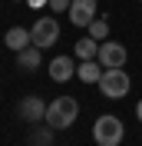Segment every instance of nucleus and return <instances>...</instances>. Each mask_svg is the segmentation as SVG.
Returning <instances> with one entry per match:
<instances>
[{"mask_svg":"<svg viewBox=\"0 0 142 146\" xmlns=\"http://www.w3.org/2000/svg\"><path fill=\"white\" fill-rule=\"evenodd\" d=\"M80 116V103L73 96H56L53 103H46V126L53 129H70Z\"/></svg>","mask_w":142,"mask_h":146,"instance_id":"f257e3e1","label":"nucleus"},{"mask_svg":"<svg viewBox=\"0 0 142 146\" xmlns=\"http://www.w3.org/2000/svg\"><path fill=\"white\" fill-rule=\"evenodd\" d=\"M126 136V126H122V119L112 116V113H103V116L93 123V139H96L99 146H119Z\"/></svg>","mask_w":142,"mask_h":146,"instance_id":"f03ea898","label":"nucleus"},{"mask_svg":"<svg viewBox=\"0 0 142 146\" xmlns=\"http://www.w3.org/2000/svg\"><path fill=\"white\" fill-rule=\"evenodd\" d=\"M129 86H132V80H129V73H126L122 66H116V70H103V80H99L103 96H109V100H122L126 93H129Z\"/></svg>","mask_w":142,"mask_h":146,"instance_id":"7ed1b4c3","label":"nucleus"},{"mask_svg":"<svg viewBox=\"0 0 142 146\" xmlns=\"http://www.w3.org/2000/svg\"><path fill=\"white\" fill-rule=\"evenodd\" d=\"M30 40H33V46H40V50L53 46L56 40H60V23H56L53 17H36V23L30 27Z\"/></svg>","mask_w":142,"mask_h":146,"instance_id":"20e7f679","label":"nucleus"},{"mask_svg":"<svg viewBox=\"0 0 142 146\" xmlns=\"http://www.w3.org/2000/svg\"><path fill=\"white\" fill-rule=\"evenodd\" d=\"M96 10H99L96 0H73L66 13H70V23H73V27H89V23L96 20Z\"/></svg>","mask_w":142,"mask_h":146,"instance_id":"39448f33","label":"nucleus"},{"mask_svg":"<svg viewBox=\"0 0 142 146\" xmlns=\"http://www.w3.org/2000/svg\"><path fill=\"white\" fill-rule=\"evenodd\" d=\"M99 63L106 66V70H116V66H126V60H129V53H126L122 43H112V40H103V46H99Z\"/></svg>","mask_w":142,"mask_h":146,"instance_id":"423d86ee","label":"nucleus"},{"mask_svg":"<svg viewBox=\"0 0 142 146\" xmlns=\"http://www.w3.org/2000/svg\"><path fill=\"white\" fill-rule=\"evenodd\" d=\"M20 116L27 123H40V119H46V103L40 96H23L20 100Z\"/></svg>","mask_w":142,"mask_h":146,"instance_id":"0eeeda50","label":"nucleus"},{"mask_svg":"<svg viewBox=\"0 0 142 146\" xmlns=\"http://www.w3.org/2000/svg\"><path fill=\"white\" fill-rule=\"evenodd\" d=\"M70 76H76V63L70 56H53L50 60V80L53 83H66Z\"/></svg>","mask_w":142,"mask_h":146,"instance_id":"6e6552de","label":"nucleus"},{"mask_svg":"<svg viewBox=\"0 0 142 146\" xmlns=\"http://www.w3.org/2000/svg\"><path fill=\"white\" fill-rule=\"evenodd\" d=\"M3 43H7L13 53H20V50H27L33 40H30V30H23V27H10L7 33H3Z\"/></svg>","mask_w":142,"mask_h":146,"instance_id":"1a4fd4ad","label":"nucleus"},{"mask_svg":"<svg viewBox=\"0 0 142 146\" xmlns=\"http://www.w3.org/2000/svg\"><path fill=\"white\" fill-rule=\"evenodd\" d=\"M103 70H106V66L99 63V60H83V63L76 66V76H80L83 83H99L103 80Z\"/></svg>","mask_w":142,"mask_h":146,"instance_id":"9d476101","label":"nucleus"},{"mask_svg":"<svg viewBox=\"0 0 142 146\" xmlns=\"http://www.w3.org/2000/svg\"><path fill=\"white\" fill-rule=\"evenodd\" d=\"M99 40H93V36H80V40H76V56H80V60H96L99 56Z\"/></svg>","mask_w":142,"mask_h":146,"instance_id":"9b49d317","label":"nucleus"},{"mask_svg":"<svg viewBox=\"0 0 142 146\" xmlns=\"http://www.w3.org/2000/svg\"><path fill=\"white\" fill-rule=\"evenodd\" d=\"M20 66H23V70H36V66H40V46H33L30 43L27 50H20Z\"/></svg>","mask_w":142,"mask_h":146,"instance_id":"f8f14e48","label":"nucleus"},{"mask_svg":"<svg viewBox=\"0 0 142 146\" xmlns=\"http://www.w3.org/2000/svg\"><path fill=\"white\" fill-rule=\"evenodd\" d=\"M89 36H93V40H99V43H103V40H106V36H109V23H106V20H93V23H89Z\"/></svg>","mask_w":142,"mask_h":146,"instance_id":"ddd939ff","label":"nucleus"},{"mask_svg":"<svg viewBox=\"0 0 142 146\" xmlns=\"http://www.w3.org/2000/svg\"><path fill=\"white\" fill-rule=\"evenodd\" d=\"M33 139H36L40 146H50V143H53V126H46V129H36V133H33Z\"/></svg>","mask_w":142,"mask_h":146,"instance_id":"4468645a","label":"nucleus"},{"mask_svg":"<svg viewBox=\"0 0 142 146\" xmlns=\"http://www.w3.org/2000/svg\"><path fill=\"white\" fill-rule=\"evenodd\" d=\"M73 0H50V10H56V13H63V10H70Z\"/></svg>","mask_w":142,"mask_h":146,"instance_id":"2eb2a0df","label":"nucleus"},{"mask_svg":"<svg viewBox=\"0 0 142 146\" xmlns=\"http://www.w3.org/2000/svg\"><path fill=\"white\" fill-rule=\"evenodd\" d=\"M27 3H30V7L36 10V7H43V3H50V0H27Z\"/></svg>","mask_w":142,"mask_h":146,"instance_id":"dca6fc26","label":"nucleus"},{"mask_svg":"<svg viewBox=\"0 0 142 146\" xmlns=\"http://www.w3.org/2000/svg\"><path fill=\"white\" fill-rule=\"evenodd\" d=\"M135 116H139V123H142V100L135 103Z\"/></svg>","mask_w":142,"mask_h":146,"instance_id":"f3484780","label":"nucleus"}]
</instances>
